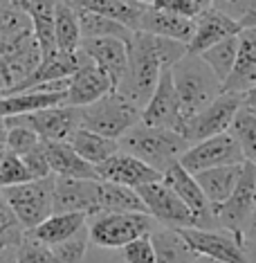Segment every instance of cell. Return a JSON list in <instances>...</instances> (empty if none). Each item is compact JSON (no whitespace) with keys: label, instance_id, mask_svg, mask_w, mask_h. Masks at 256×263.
I'll list each match as a JSON object with an SVG mask.
<instances>
[{"label":"cell","instance_id":"2","mask_svg":"<svg viewBox=\"0 0 256 263\" xmlns=\"http://www.w3.org/2000/svg\"><path fill=\"white\" fill-rule=\"evenodd\" d=\"M117 144L119 151L135 155L160 173H164L171 164H175L182 158V153L189 148V142L184 140L182 133L171 128L148 126L142 122L130 126L117 140Z\"/></svg>","mask_w":256,"mask_h":263},{"label":"cell","instance_id":"53","mask_svg":"<svg viewBox=\"0 0 256 263\" xmlns=\"http://www.w3.org/2000/svg\"><path fill=\"white\" fill-rule=\"evenodd\" d=\"M195 3L200 5V9H207V7H209V3H211V0H195Z\"/></svg>","mask_w":256,"mask_h":263},{"label":"cell","instance_id":"10","mask_svg":"<svg viewBox=\"0 0 256 263\" xmlns=\"http://www.w3.org/2000/svg\"><path fill=\"white\" fill-rule=\"evenodd\" d=\"M137 196L146 207V214L162 227L171 230H182V227H193V216L189 207L175 196V191L164 180L146 182L135 187Z\"/></svg>","mask_w":256,"mask_h":263},{"label":"cell","instance_id":"14","mask_svg":"<svg viewBox=\"0 0 256 263\" xmlns=\"http://www.w3.org/2000/svg\"><path fill=\"white\" fill-rule=\"evenodd\" d=\"M140 122L148 124V126H160V128H171V130H182V112L180 104H178V95L173 88V79H171V70L164 68L160 79L153 88L151 97L140 112Z\"/></svg>","mask_w":256,"mask_h":263},{"label":"cell","instance_id":"44","mask_svg":"<svg viewBox=\"0 0 256 263\" xmlns=\"http://www.w3.org/2000/svg\"><path fill=\"white\" fill-rule=\"evenodd\" d=\"M151 7H157V9L166 11V14L180 16V18H191V21L202 11L195 0H155Z\"/></svg>","mask_w":256,"mask_h":263},{"label":"cell","instance_id":"46","mask_svg":"<svg viewBox=\"0 0 256 263\" xmlns=\"http://www.w3.org/2000/svg\"><path fill=\"white\" fill-rule=\"evenodd\" d=\"M243 106L249 110H254L256 112V81L252 83V86L247 88L245 92H243Z\"/></svg>","mask_w":256,"mask_h":263},{"label":"cell","instance_id":"42","mask_svg":"<svg viewBox=\"0 0 256 263\" xmlns=\"http://www.w3.org/2000/svg\"><path fill=\"white\" fill-rule=\"evenodd\" d=\"M209 7L241 25L245 21V16L256 7V0H211Z\"/></svg>","mask_w":256,"mask_h":263},{"label":"cell","instance_id":"26","mask_svg":"<svg viewBox=\"0 0 256 263\" xmlns=\"http://www.w3.org/2000/svg\"><path fill=\"white\" fill-rule=\"evenodd\" d=\"M241 171H243V162L241 164H223V166H211V169L193 173V178L198 180L202 194L207 196L211 207L216 209L220 202L227 200L231 189L236 187Z\"/></svg>","mask_w":256,"mask_h":263},{"label":"cell","instance_id":"8","mask_svg":"<svg viewBox=\"0 0 256 263\" xmlns=\"http://www.w3.org/2000/svg\"><path fill=\"white\" fill-rule=\"evenodd\" d=\"M243 106V95L241 92H227L223 90L211 104H207L202 110H198L193 117H189L182 124L180 133L189 144H195L207 137L227 133L231 119L236 117L238 108Z\"/></svg>","mask_w":256,"mask_h":263},{"label":"cell","instance_id":"1","mask_svg":"<svg viewBox=\"0 0 256 263\" xmlns=\"http://www.w3.org/2000/svg\"><path fill=\"white\" fill-rule=\"evenodd\" d=\"M182 54H187V43L155 36L148 32H133L128 41L126 72L117 90L137 108H142L151 97L162 70L171 68Z\"/></svg>","mask_w":256,"mask_h":263},{"label":"cell","instance_id":"47","mask_svg":"<svg viewBox=\"0 0 256 263\" xmlns=\"http://www.w3.org/2000/svg\"><path fill=\"white\" fill-rule=\"evenodd\" d=\"M245 238H256V205H254V212L252 216H249L247 225H245V232H243V241Z\"/></svg>","mask_w":256,"mask_h":263},{"label":"cell","instance_id":"3","mask_svg":"<svg viewBox=\"0 0 256 263\" xmlns=\"http://www.w3.org/2000/svg\"><path fill=\"white\" fill-rule=\"evenodd\" d=\"M169 70L184 122L193 117L198 110H202L207 104H211L223 92V83L218 81V77L211 72V68L198 54L187 52Z\"/></svg>","mask_w":256,"mask_h":263},{"label":"cell","instance_id":"25","mask_svg":"<svg viewBox=\"0 0 256 263\" xmlns=\"http://www.w3.org/2000/svg\"><path fill=\"white\" fill-rule=\"evenodd\" d=\"M135 32H148V34H155V36L189 43V39H191V34H193V21L166 14V11L157 9V7H144Z\"/></svg>","mask_w":256,"mask_h":263},{"label":"cell","instance_id":"33","mask_svg":"<svg viewBox=\"0 0 256 263\" xmlns=\"http://www.w3.org/2000/svg\"><path fill=\"white\" fill-rule=\"evenodd\" d=\"M79 27H81V39H122L130 41L133 29H128L126 25H122L115 18L101 14H92V11H81L79 14Z\"/></svg>","mask_w":256,"mask_h":263},{"label":"cell","instance_id":"21","mask_svg":"<svg viewBox=\"0 0 256 263\" xmlns=\"http://www.w3.org/2000/svg\"><path fill=\"white\" fill-rule=\"evenodd\" d=\"M86 61H88V57L81 52V47L76 52H58V50H54L52 54H47V57L41 59V63L36 65V70H34V72L29 74L23 83H18V86H16L11 92L27 90V88L41 86V83H47V81L68 79V77L72 72H76V70H79Z\"/></svg>","mask_w":256,"mask_h":263},{"label":"cell","instance_id":"4","mask_svg":"<svg viewBox=\"0 0 256 263\" xmlns=\"http://www.w3.org/2000/svg\"><path fill=\"white\" fill-rule=\"evenodd\" d=\"M88 241L104 250H122L126 243L151 234L157 223L144 212H101L86 220Z\"/></svg>","mask_w":256,"mask_h":263},{"label":"cell","instance_id":"41","mask_svg":"<svg viewBox=\"0 0 256 263\" xmlns=\"http://www.w3.org/2000/svg\"><path fill=\"white\" fill-rule=\"evenodd\" d=\"M124 263H155V252H153L151 236H140L135 241L126 243L122 248Z\"/></svg>","mask_w":256,"mask_h":263},{"label":"cell","instance_id":"36","mask_svg":"<svg viewBox=\"0 0 256 263\" xmlns=\"http://www.w3.org/2000/svg\"><path fill=\"white\" fill-rule=\"evenodd\" d=\"M25 232L27 230L21 225V220L16 218V214L11 212L9 202L5 200L3 191H0V252H14Z\"/></svg>","mask_w":256,"mask_h":263},{"label":"cell","instance_id":"28","mask_svg":"<svg viewBox=\"0 0 256 263\" xmlns=\"http://www.w3.org/2000/svg\"><path fill=\"white\" fill-rule=\"evenodd\" d=\"M58 0H27V16L32 23V34L43 52V57L52 54L54 47V9Z\"/></svg>","mask_w":256,"mask_h":263},{"label":"cell","instance_id":"40","mask_svg":"<svg viewBox=\"0 0 256 263\" xmlns=\"http://www.w3.org/2000/svg\"><path fill=\"white\" fill-rule=\"evenodd\" d=\"M27 180H32V176H29V171L25 169L23 160L18 155L5 151V155L0 158V189L11 187V184L27 182Z\"/></svg>","mask_w":256,"mask_h":263},{"label":"cell","instance_id":"38","mask_svg":"<svg viewBox=\"0 0 256 263\" xmlns=\"http://www.w3.org/2000/svg\"><path fill=\"white\" fill-rule=\"evenodd\" d=\"M88 245H90V241H88V227L83 225L81 230L74 232L70 238H65V241L56 243V245H50V248L61 263H81L86 259Z\"/></svg>","mask_w":256,"mask_h":263},{"label":"cell","instance_id":"7","mask_svg":"<svg viewBox=\"0 0 256 263\" xmlns=\"http://www.w3.org/2000/svg\"><path fill=\"white\" fill-rule=\"evenodd\" d=\"M52 189H54V176H45L3 187L0 191L16 218L21 220V225L25 230H32L52 214Z\"/></svg>","mask_w":256,"mask_h":263},{"label":"cell","instance_id":"37","mask_svg":"<svg viewBox=\"0 0 256 263\" xmlns=\"http://www.w3.org/2000/svg\"><path fill=\"white\" fill-rule=\"evenodd\" d=\"M14 261L16 263H61L56 259V254L52 252L50 245L36 241L27 232L23 236V241L18 243V248L14 250Z\"/></svg>","mask_w":256,"mask_h":263},{"label":"cell","instance_id":"13","mask_svg":"<svg viewBox=\"0 0 256 263\" xmlns=\"http://www.w3.org/2000/svg\"><path fill=\"white\" fill-rule=\"evenodd\" d=\"M162 180L169 184V187L175 191L178 198L189 207V212H191V216H193V227H202V230H213V227H218L216 209L211 207V202L202 194V189H200L198 180L193 178V173H189L180 162H175L162 173Z\"/></svg>","mask_w":256,"mask_h":263},{"label":"cell","instance_id":"11","mask_svg":"<svg viewBox=\"0 0 256 263\" xmlns=\"http://www.w3.org/2000/svg\"><path fill=\"white\" fill-rule=\"evenodd\" d=\"M178 232L193 250L195 256H207L218 263H245L243 261V238H238L223 227H213V230L182 227Z\"/></svg>","mask_w":256,"mask_h":263},{"label":"cell","instance_id":"34","mask_svg":"<svg viewBox=\"0 0 256 263\" xmlns=\"http://www.w3.org/2000/svg\"><path fill=\"white\" fill-rule=\"evenodd\" d=\"M227 130L236 140V144L241 146L243 160L256 166V112L241 106Z\"/></svg>","mask_w":256,"mask_h":263},{"label":"cell","instance_id":"29","mask_svg":"<svg viewBox=\"0 0 256 263\" xmlns=\"http://www.w3.org/2000/svg\"><path fill=\"white\" fill-rule=\"evenodd\" d=\"M148 236H151L153 252H155V263H193V250L187 245L178 230L157 225Z\"/></svg>","mask_w":256,"mask_h":263},{"label":"cell","instance_id":"17","mask_svg":"<svg viewBox=\"0 0 256 263\" xmlns=\"http://www.w3.org/2000/svg\"><path fill=\"white\" fill-rule=\"evenodd\" d=\"M81 52L90 61L106 72V77L112 83V90L124 79L128 63V43L122 39H81Z\"/></svg>","mask_w":256,"mask_h":263},{"label":"cell","instance_id":"6","mask_svg":"<svg viewBox=\"0 0 256 263\" xmlns=\"http://www.w3.org/2000/svg\"><path fill=\"white\" fill-rule=\"evenodd\" d=\"M43 52L32 34V27L0 39V97L9 95L36 70Z\"/></svg>","mask_w":256,"mask_h":263},{"label":"cell","instance_id":"15","mask_svg":"<svg viewBox=\"0 0 256 263\" xmlns=\"http://www.w3.org/2000/svg\"><path fill=\"white\" fill-rule=\"evenodd\" d=\"M11 119L29 126L45 142H68L79 128V108L61 104L36 112H27V115H16Z\"/></svg>","mask_w":256,"mask_h":263},{"label":"cell","instance_id":"43","mask_svg":"<svg viewBox=\"0 0 256 263\" xmlns=\"http://www.w3.org/2000/svg\"><path fill=\"white\" fill-rule=\"evenodd\" d=\"M23 164L25 169L29 171L32 178H45V176H52L50 171V164H47V155H45V144L41 140V144H36L32 151H27L25 155H21Z\"/></svg>","mask_w":256,"mask_h":263},{"label":"cell","instance_id":"55","mask_svg":"<svg viewBox=\"0 0 256 263\" xmlns=\"http://www.w3.org/2000/svg\"><path fill=\"white\" fill-rule=\"evenodd\" d=\"M3 128H5V119L0 117V130H3Z\"/></svg>","mask_w":256,"mask_h":263},{"label":"cell","instance_id":"20","mask_svg":"<svg viewBox=\"0 0 256 263\" xmlns=\"http://www.w3.org/2000/svg\"><path fill=\"white\" fill-rule=\"evenodd\" d=\"M238 32H241V25L236 21L223 16L216 9L207 7L193 18V34L187 43V52L200 54L202 50H207V47H211L213 43H218V41L227 36H234Z\"/></svg>","mask_w":256,"mask_h":263},{"label":"cell","instance_id":"52","mask_svg":"<svg viewBox=\"0 0 256 263\" xmlns=\"http://www.w3.org/2000/svg\"><path fill=\"white\" fill-rule=\"evenodd\" d=\"M193 263H218V261H213V259H207V256H195Z\"/></svg>","mask_w":256,"mask_h":263},{"label":"cell","instance_id":"50","mask_svg":"<svg viewBox=\"0 0 256 263\" xmlns=\"http://www.w3.org/2000/svg\"><path fill=\"white\" fill-rule=\"evenodd\" d=\"M7 3L14 5V7H18V9H23V11L27 9V0H7Z\"/></svg>","mask_w":256,"mask_h":263},{"label":"cell","instance_id":"5","mask_svg":"<svg viewBox=\"0 0 256 263\" xmlns=\"http://www.w3.org/2000/svg\"><path fill=\"white\" fill-rule=\"evenodd\" d=\"M79 108V126L94 130V133L119 140L130 126L140 122L142 108L128 101L119 90H108L104 97L88 106H76Z\"/></svg>","mask_w":256,"mask_h":263},{"label":"cell","instance_id":"49","mask_svg":"<svg viewBox=\"0 0 256 263\" xmlns=\"http://www.w3.org/2000/svg\"><path fill=\"white\" fill-rule=\"evenodd\" d=\"M0 263H16L14 252H0Z\"/></svg>","mask_w":256,"mask_h":263},{"label":"cell","instance_id":"9","mask_svg":"<svg viewBox=\"0 0 256 263\" xmlns=\"http://www.w3.org/2000/svg\"><path fill=\"white\" fill-rule=\"evenodd\" d=\"M256 205V166L252 162H243V171L238 176L236 187L231 189L227 200L216 207L218 227L243 238L245 225Z\"/></svg>","mask_w":256,"mask_h":263},{"label":"cell","instance_id":"27","mask_svg":"<svg viewBox=\"0 0 256 263\" xmlns=\"http://www.w3.org/2000/svg\"><path fill=\"white\" fill-rule=\"evenodd\" d=\"M86 220L88 216L81 212H52L36 227L27 230V234H32L36 241L45 245H56L65 238H70L74 232H79L86 225Z\"/></svg>","mask_w":256,"mask_h":263},{"label":"cell","instance_id":"30","mask_svg":"<svg viewBox=\"0 0 256 263\" xmlns=\"http://www.w3.org/2000/svg\"><path fill=\"white\" fill-rule=\"evenodd\" d=\"M144 212L146 207L133 187H124L108 180H97V212Z\"/></svg>","mask_w":256,"mask_h":263},{"label":"cell","instance_id":"16","mask_svg":"<svg viewBox=\"0 0 256 263\" xmlns=\"http://www.w3.org/2000/svg\"><path fill=\"white\" fill-rule=\"evenodd\" d=\"M97 176L99 180H108L115 184H124V187H140L146 182H155L162 180V173L155 171L153 166H148L146 162H142L140 158L124 151L112 153L110 158H106L104 162H99L97 166Z\"/></svg>","mask_w":256,"mask_h":263},{"label":"cell","instance_id":"19","mask_svg":"<svg viewBox=\"0 0 256 263\" xmlns=\"http://www.w3.org/2000/svg\"><path fill=\"white\" fill-rule=\"evenodd\" d=\"M112 90V83L101 68H97L90 59L81 65L76 72L70 74L68 90H65V104L68 106H88L99 97Z\"/></svg>","mask_w":256,"mask_h":263},{"label":"cell","instance_id":"48","mask_svg":"<svg viewBox=\"0 0 256 263\" xmlns=\"http://www.w3.org/2000/svg\"><path fill=\"white\" fill-rule=\"evenodd\" d=\"M241 27H256V7L245 16V21L241 23Z\"/></svg>","mask_w":256,"mask_h":263},{"label":"cell","instance_id":"51","mask_svg":"<svg viewBox=\"0 0 256 263\" xmlns=\"http://www.w3.org/2000/svg\"><path fill=\"white\" fill-rule=\"evenodd\" d=\"M5 151H7V146H5V128L0 130V158L5 155Z\"/></svg>","mask_w":256,"mask_h":263},{"label":"cell","instance_id":"23","mask_svg":"<svg viewBox=\"0 0 256 263\" xmlns=\"http://www.w3.org/2000/svg\"><path fill=\"white\" fill-rule=\"evenodd\" d=\"M45 155L52 176L61 178H81V180H97L94 164L86 162L79 153L70 146V142H45Z\"/></svg>","mask_w":256,"mask_h":263},{"label":"cell","instance_id":"39","mask_svg":"<svg viewBox=\"0 0 256 263\" xmlns=\"http://www.w3.org/2000/svg\"><path fill=\"white\" fill-rule=\"evenodd\" d=\"M29 27H32V23H29L27 11L9 5L7 0H0V39L18 34Z\"/></svg>","mask_w":256,"mask_h":263},{"label":"cell","instance_id":"24","mask_svg":"<svg viewBox=\"0 0 256 263\" xmlns=\"http://www.w3.org/2000/svg\"><path fill=\"white\" fill-rule=\"evenodd\" d=\"M65 104V90H41V88H27L21 92H11L0 97V117H16L36 112L43 108Z\"/></svg>","mask_w":256,"mask_h":263},{"label":"cell","instance_id":"12","mask_svg":"<svg viewBox=\"0 0 256 263\" xmlns=\"http://www.w3.org/2000/svg\"><path fill=\"white\" fill-rule=\"evenodd\" d=\"M189 173H198L211 166H223V164H241L245 162L241 153V146L236 144V140L227 133H220L207 140H200L195 144H189V148L182 153V158L178 160Z\"/></svg>","mask_w":256,"mask_h":263},{"label":"cell","instance_id":"35","mask_svg":"<svg viewBox=\"0 0 256 263\" xmlns=\"http://www.w3.org/2000/svg\"><path fill=\"white\" fill-rule=\"evenodd\" d=\"M236 52H238V34L234 36H227L218 43H213L211 47L200 52V59L205 61L207 65L211 68V72L218 77L220 83H225V79L229 77L231 68H234V61H236Z\"/></svg>","mask_w":256,"mask_h":263},{"label":"cell","instance_id":"54","mask_svg":"<svg viewBox=\"0 0 256 263\" xmlns=\"http://www.w3.org/2000/svg\"><path fill=\"white\" fill-rule=\"evenodd\" d=\"M135 3H140V5H144V7H151L155 0H135Z\"/></svg>","mask_w":256,"mask_h":263},{"label":"cell","instance_id":"22","mask_svg":"<svg viewBox=\"0 0 256 263\" xmlns=\"http://www.w3.org/2000/svg\"><path fill=\"white\" fill-rule=\"evenodd\" d=\"M254 81H256V27H241L236 61L229 77L223 83V90L243 95Z\"/></svg>","mask_w":256,"mask_h":263},{"label":"cell","instance_id":"32","mask_svg":"<svg viewBox=\"0 0 256 263\" xmlns=\"http://www.w3.org/2000/svg\"><path fill=\"white\" fill-rule=\"evenodd\" d=\"M79 45H81L79 14L70 5H65L63 0H58L54 9V47L58 52H76Z\"/></svg>","mask_w":256,"mask_h":263},{"label":"cell","instance_id":"18","mask_svg":"<svg viewBox=\"0 0 256 263\" xmlns=\"http://www.w3.org/2000/svg\"><path fill=\"white\" fill-rule=\"evenodd\" d=\"M97 180L54 176L52 212H81L92 216L97 212Z\"/></svg>","mask_w":256,"mask_h":263},{"label":"cell","instance_id":"31","mask_svg":"<svg viewBox=\"0 0 256 263\" xmlns=\"http://www.w3.org/2000/svg\"><path fill=\"white\" fill-rule=\"evenodd\" d=\"M68 142L86 162H90L94 166L99 162H104L106 158H110L112 153L119 151L117 140H110V137H104V135L94 133V130H88V128H81V126L74 130Z\"/></svg>","mask_w":256,"mask_h":263},{"label":"cell","instance_id":"45","mask_svg":"<svg viewBox=\"0 0 256 263\" xmlns=\"http://www.w3.org/2000/svg\"><path fill=\"white\" fill-rule=\"evenodd\" d=\"M243 261L256 263V238H245L243 241Z\"/></svg>","mask_w":256,"mask_h":263}]
</instances>
